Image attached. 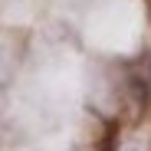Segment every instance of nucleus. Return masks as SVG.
<instances>
[{
	"label": "nucleus",
	"mask_w": 151,
	"mask_h": 151,
	"mask_svg": "<svg viewBox=\"0 0 151 151\" xmlns=\"http://www.w3.org/2000/svg\"><path fill=\"white\" fill-rule=\"evenodd\" d=\"M132 92H135V99H138L141 109H145V102H148V89H145V82H138V76H132Z\"/></svg>",
	"instance_id": "obj_1"
}]
</instances>
